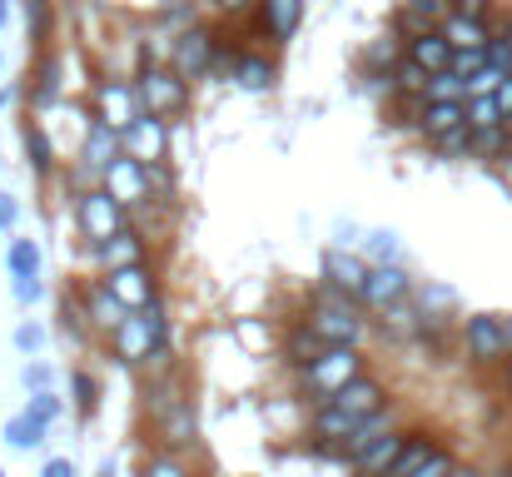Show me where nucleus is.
Masks as SVG:
<instances>
[{
  "mask_svg": "<svg viewBox=\"0 0 512 477\" xmlns=\"http://www.w3.org/2000/svg\"><path fill=\"white\" fill-rule=\"evenodd\" d=\"M214 5H219V10H244L249 0H214Z\"/></svg>",
  "mask_w": 512,
  "mask_h": 477,
  "instance_id": "obj_51",
  "label": "nucleus"
},
{
  "mask_svg": "<svg viewBox=\"0 0 512 477\" xmlns=\"http://www.w3.org/2000/svg\"><path fill=\"white\" fill-rule=\"evenodd\" d=\"M413 477H458V473H453V458H448V453H433Z\"/></svg>",
  "mask_w": 512,
  "mask_h": 477,
  "instance_id": "obj_40",
  "label": "nucleus"
},
{
  "mask_svg": "<svg viewBox=\"0 0 512 477\" xmlns=\"http://www.w3.org/2000/svg\"><path fill=\"white\" fill-rule=\"evenodd\" d=\"M5 20H10V5H5V0H0V25H5Z\"/></svg>",
  "mask_w": 512,
  "mask_h": 477,
  "instance_id": "obj_52",
  "label": "nucleus"
},
{
  "mask_svg": "<svg viewBox=\"0 0 512 477\" xmlns=\"http://www.w3.org/2000/svg\"><path fill=\"white\" fill-rule=\"evenodd\" d=\"M15 214H20V204H15L10 194H0V229H10V224H15Z\"/></svg>",
  "mask_w": 512,
  "mask_h": 477,
  "instance_id": "obj_47",
  "label": "nucleus"
},
{
  "mask_svg": "<svg viewBox=\"0 0 512 477\" xmlns=\"http://www.w3.org/2000/svg\"><path fill=\"white\" fill-rule=\"evenodd\" d=\"M353 378H363V373H358V348H329L319 363L304 368V388H309L319 403H334Z\"/></svg>",
  "mask_w": 512,
  "mask_h": 477,
  "instance_id": "obj_3",
  "label": "nucleus"
},
{
  "mask_svg": "<svg viewBox=\"0 0 512 477\" xmlns=\"http://www.w3.org/2000/svg\"><path fill=\"white\" fill-rule=\"evenodd\" d=\"M105 194L125 209V204H145L150 199V179H145V164L130 155H120L105 169Z\"/></svg>",
  "mask_w": 512,
  "mask_h": 477,
  "instance_id": "obj_10",
  "label": "nucleus"
},
{
  "mask_svg": "<svg viewBox=\"0 0 512 477\" xmlns=\"http://www.w3.org/2000/svg\"><path fill=\"white\" fill-rule=\"evenodd\" d=\"M30 418H35L40 428H45V423H55V418H60V398H55L50 388H45V393H35V398H30Z\"/></svg>",
  "mask_w": 512,
  "mask_h": 477,
  "instance_id": "obj_35",
  "label": "nucleus"
},
{
  "mask_svg": "<svg viewBox=\"0 0 512 477\" xmlns=\"http://www.w3.org/2000/svg\"><path fill=\"white\" fill-rule=\"evenodd\" d=\"M324 353H329V343H324L309 323H299V328H294V338H289V358H294L299 368H309V363H319Z\"/></svg>",
  "mask_w": 512,
  "mask_h": 477,
  "instance_id": "obj_24",
  "label": "nucleus"
},
{
  "mask_svg": "<svg viewBox=\"0 0 512 477\" xmlns=\"http://www.w3.org/2000/svg\"><path fill=\"white\" fill-rule=\"evenodd\" d=\"M125 155L140 159L145 169L170 159V120H155V115H140L130 130H125Z\"/></svg>",
  "mask_w": 512,
  "mask_h": 477,
  "instance_id": "obj_7",
  "label": "nucleus"
},
{
  "mask_svg": "<svg viewBox=\"0 0 512 477\" xmlns=\"http://www.w3.org/2000/svg\"><path fill=\"white\" fill-rule=\"evenodd\" d=\"M40 477H75V468H70L65 458H55V463H45V473Z\"/></svg>",
  "mask_w": 512,
  "mask_h": 477,
  "instance_id": "obj_49",
  "label": "nucleus"
},
{
  "mask_svg": "<svg viewBox=\"0 0 512 477\" xmlns=\"http://www.w3.org/2000/svg\"><path fill=\"white\" fill-rule=\"evenodd\" d=\"M503 145H508V135H503V130H493V135H478V150H483V155H503Z\"/></svg>",
  "mask_w": 512,
  "mask_h": 477,
  "instance_id": "obj_45",
  "label": "nucleus"
},
{
  "mask_svg": "<svg viewBox=\"0 0 512 477\" xmlns=\"http://www.w3.org/2000/svg\"><path fill=\"white\" fill-rule=\"evenodd\" d=\"M468 130H473V135H493V130H508V115H503L498 95H473V100H468Z\"/></svg>",
  "mask_w": 512,
  "mask_h": 477,
  "instance_id": "obj_22",
  "label": "nucleus"
},
{
  "mask_svg": "<svg viewBox=\"0 0 512 477\" xmlns=\"http://www.w3.org/2000/svg\"><path fill=\"white\" fill-rule=\"evenodd\" d=\"M493 10V0H453V15H463V20H478L483 25V15Z\"/></svg>",
  "mask_w": 512,
  "mask_h": 477,
  "instance_id": "obj_41",
  "label": "nucleus"
},
{
  "mask_svg": "<svg viewBox=\"0 0 512 477\" xmlns=\"http://www.w3.org/2000/svg\"><path fill=\"white\" fill-rule=\"evenodd\" d=\"M60 95V75H55V65H45L40 70V85H35V105H50Z\"/></svg>",
  "mask_w": 512,
  "mask_h": 477,
  "instance_id": "obj_37",
  "label": "nucleus"
},
{
  "mask_svg": "<svg viewBox=\"0 0 512 477\" xmlns=\"http://www.w3.org/2000/svg\"><path fill=\"white\" fill-rule=\"evenodd\" d=\"M45 383H50V368H45V363H30V368H25V388L45 393Z\"/></svg>",
  "mask_w": 512,
  "mask_h": 477,
  "instance_id": "obj_44",
  "label": "nucleus"
},
{
  "mask_svg": "<svg viewBox=\"0 0 512 477\" xmlns=\"http://www.w3.org/2000/svg\"><path fill=\"white\" fill-rule=\"evenodd\" d=\"M418 130L438 145V140H448V135H458V130H468V100H448V105H423V120H418Z\"/></svg>",
  "mask_w": 512,
  "mask_h": 477,
  "instance_id": "obj_17",
  "label": "nucleus"
},
{
  "mask_svg": "<svg viewBox=\"0 0 512 477\" xmlns=\"http://www.w3.org/2000/svg\"><path fill=\"white\" fill-rule=\"evenodd\" d=\"M40 343H45V328H40V323H20V328H15V348H20V353H35Z\"/></svg>",
  "mask_w": 512,
  "mask_h": 477,
  "instance_id": "obj_38",
  "label": "nucleus"
},
{
  "mask_svg": "<svg viewBox=\"0 0 512 477\" xmlns=\"http://www.w3.org/2000/svg\"><path fill=\"white\" fill-rule=\"evenodd\" d=\"M135 90H140L145 115H155V120H170V115H179L189 105V80L179 70H140Z\"/></svg>",
  "mask_w": 512,
  "mask_h": 477,
  "instance_id": "obj_4",
  "label": "nucleus"
},
{
  "mask_svg": "<svg viewBox=\"0 0 512 477\" xmlns=\"http://www.w3.org/2000/svg\"><path fill=\"white\" fill-rule=\"evenodd\" d=\"M140 115H145L140 90H130L125 80H100V85H95V120H100V125H110L115 135H125Z\"/></svg>",
  "mask_w": 512,
  "mask_h": 477,
  "instance_id": "obj_5",
  "label": "nucleus"
},
{
  "mask_svg": "<svg viewBox=\"0 0 512 477\" xmlns=\"http://www.w3.org/2000/svg\"><path fill=\"white\" fill-rule=\"evenodd\" d=\"M324 408L348 413V418H378V413H383V388H378L373 378H353L339 398H334V403H324Z\"/></svg>",
  "mask_w": 512,
  "mask_h": 477,
  "instance_id": "obj_14",
  "label": "nucleus"
},
{
  "mask_svg": "<svg viewBox=\"0 0 512 477\" xmlns=\"http://www.w3.org/2000/svg\"><path fill=\"white\" fill-rule=\"evenodd\" d=\"M15 299H20V304L40 299V279H15Z\"/></svg>",
  "mask_w": 512,
  "mask_h": 477,
  "instance_id": "obj_46",
  "label": "nucleus"
},
{
  "mask_svg": "<svg viewBox=\"0 0 512 477\" xmlns=\"http://www.w3.org/2000/svg\"><path fill=\"white\" fill-rule=\"evenodd\" d=\"M503 333H508V348H512V318H503Z\"/></svg>",
  "mask_w": 512,
  "mask_h": 477,
  "instance_id": "obj_53",
  "label": "nucleus"
},
{
  "mask_svg": "<svg viewBox=\"0 0 512 477\" xmlns=\"http://www.w3.org/2000/svg\"><path fill=\"white\" fill-rule=\"evenodd\" d=\"M393 80H398V90H428V80H433V75H423V70L413 65V60H403Z\"/></svg>",
  "mask_w": 512,
  "mask_h": 477,
  "instance_id": "obj_36",
  "label": "nucleus"
},
{
  "mask_svg": "<svg viewBox=\"0 0 512 477\" xmlns=\"http://www.w3.org/2000/svg\"><path fill=\"white\" fill-rule=\"evenodd\" d=\"M438 15L448 20V0H408V20H413V25L428 30V20H438Z\"/></svg>",
  "mask_w": 512,
  "mask_h": 477,
  "instance_id": "obj_34",
  "label": "nucleus"
},
{
  "mask_svg": "<svg viewBox=\"0 0 512 477\" xmlns=\"http://www.w3.org/2000/svg\"><path fill=\"white\" fill-rule=\"evenodd\" d=\"M5 264H10V279H40V249L30 239H10Z\"/></svg>",
  "mask_w": 512,
  "mask_h": 477,
  "instance_id": "obj_25",
  "label": "nucleus"
},
{
  "mask_svg": "<svg viewBox=\"0 0 512 477\" xmlns=\"http://www.w3.org/2000/svg\"><path fill=\"white\" fill-rule=\"evenodd\" d=\"M25 150H30V164H35V174H50V164H55V150H50V140L30 125L25 130Z\"/></svg>",
  "mask_w": 512,
  "mask_h": 477,
  "instance_id": "obj_31",
  "label": "nucleus"
},
{
  "mask_svg": "<svg viewBox=\"0 0 512 477\" xmlns=\"http://www.w3.org/2000/svg\"><path fill=\"white\" fill-rule=\"evenodd\" d=\"M368 269H373V264H363L358 254L329 249V254H324V289H334V294L358 304V294H363V284H368Z\"/></svg>",
  "mask_w": 512,
  "mask_h": 477,
  "instance_id": "obj_9",
  "label": "nucleus"
},
{
  "mask_svg": "<svg viewBox=\"0 0 512 477\" xmlns=\"http://www.w3.org/2000/svg\"><path fill=\"white\" fill-rule=\"evenodd\" d=\"M234 80H239L244 90H269V85H274V65H269L264 55H249V50H244V55L234 60Z\"/></svg>",
  "mask_w": 512,
  "mask_h": 477,
  "instance_id": "obj_23",
  "label": "nucleus"
},
{
  "mask_svg": "<svg viewBox=\"0 0 512 477\" xmlns=\"http://www.w3.org/2000/svg\"><path fill=\"white\" fill-rule=\"evenodd\" d=\"M259 15H264V30L274 40H289L299 30V15H304V0H259Z\"/></svg>",
  "mask_w": 512,
  "mask_h": 477,
  "instance_id": "obj_19",
  "label": "nucleus"
},
{
  "mask_svg": "<svg viewBox=\"0 0 512 477\" xmlns=\"http://www.w3.org/2000/svg\"><path fill=\"white\" fill-rule=\"evenodd\" d=\"M453 309H458V294L448 284H423L418 289V314L423 318H448Z\"/></svg>",
  "mask_w": 512,
  "mask_h": 477,
  "instance_id": "obj_26",
  "label": "nucleus"
},
{
  "mask_svg": "<svg viewBox=\"0 0 512 477\" xmlns=\"http://www.w3.org/2000/svg\"><path fill=\"white\" fill-rule=\"evenodd\" d=\"M75 403H80V413H95V383L85 373H75Z\"/></svg>",
  "mask_w": 512,
  "mask_h": 477,
  "instance_id": "obj_42",
  "label": "nucleus"
},
{
  "mask_svg": "<svg viewBox=\"0 0 512 477\" xmlns=\"http://www.w3.org/2000/svg\"><path fill=\"white\" fill-rule=\"evenodd\" d=\"M120 155H125V135H115L110 125L90 120V135H85V164H100V169H110V164H115Z\"/></svg>",
  "mask_w": 512,
  "mask_h": 477,
  "instance_id": "obj_18",
  "label": "nucleus"
},
{
  "mask_svg": "<svg viewBox=\"0 0 512 477\" xmlns=\"http://www.w3.org/2000/svg\"><path fill=\"white\" fill-rule=\"evenodd\" d=\"M90 309H95V323H100V328H110V333L130 318V309H125L110 289H95V294H90Z\"/></svg>",
  "mask_w": 512,
  "mask_h": 477,
  "instance_id": "obj_27",
  "label": "nucleus"
},
{
  "mask_svg": "<svg viewBox=\"0 0 512 477\" xmlns=\"http://www.w3.org/2000/svg\"><path fill=\"white\" fill-rule=\"evenodd\" d=\"M488 70V50H463V55H453V75L468 85V80H478Z\"/></svg>",
  "mask_w": 512,
  "mask_h": 477,
  "instance_id": "obj_32",
  "label": "nucleus"
},
{
  "mask_svg": "<svg viewBox=\"0 0 512 477\" xmlns=\"http://www.w3.org/2000/svg\"><path fill=\"white\" fill-rule=\"evenodd\" d=\"M403 448H408V438H403V433H383L378 443H368V448L353 458V468H358L363 477H388L393 468H398Z\"/></svg>",
  "mask_w": 512,
  "mask_h": 477,
  "instance_id": "obj_16",
  "label": "nucleus"
},
{
  "mask_svg": "<svg viewBox=\"0 0 512 477\" xmlns=\"http://www.w3.org/2000/svg\"><path fill=\"white\" fill-rule=\"evenodd\" d=\"M498 105H503V115L512 120V75L503 80V90H498Z\"/></svg>",
  "mask_w": 512,
  "mask_h": 477,
  "instance_id": "obj_50",
  "label": "nucleus"
},
{
  "mask_svg": "<svg viewBox=\"0 0 512 477\" xmlns=\"http://www.w3.org/2000/svg\"><path fill=\"white\" fill-rule=\"evenodd\" d=\"M433 453H438V448H433L428 438H413V443L403 448V458H398V468H393V473H388V477H413V473H418V468H423V463H428V458H433Z\"/></svg>",
  "mask_w": 512,
  "mask_h": 477,
  "instance_id": "obj_29",
  "label": "nucleus"
},
{
  "mask_svg": "<svg viewBox=\"0 0 512 477\" xmlns=\"http://www.w3.org/2000/svg\"><path fill=\"white\" fill-rule=\"evenodd\" d=\"M25 10H30V40L45 45V35H50V0H25Z\"/></svg>",
  "mask_w": 512,
  "mask_h": 477,
  "instance_id": "obj_33",
  "label": "nucleus"
},
{
  "mask_svg": "<svg viewBox=\"0 0 512 477\" xmlns=\"http://www.w3.org/2000/svg\"><path fill=\"white\" fill-rule=\"evenodd\" d=\"M145 477H184V468L179 463H170V458H160V463H150V473Z\"/></svg>",
  "mask_w": 512,
  "mask_h": 477,
  "instance_id": "obj_48",
  "label": "nucleus"
},
{
  "mask_svg": "<svg viewBox=\"0 0 512 477\" xmlns=\"http://www.w3.org/2000/svg\"><path fill=\"white\" fill-rule=\"evenodd\" d=\"M423 95H428V105H448V100H463V95H468V85L448 70V75H433Z\"/></svg>",
  "mask_w": 512,
  "mask_h": 477,
  "instance_id": "obj_28",
  "label": "nucleus"
},
{
  "mask_svg": "<svg viewBox=\"0 0 512 477\" xmlns=\"http://www.w3.org/2000/svg\"><path fill=\"white\" fill-rule=\"evenodd\" d=\"M473 140H478L473 130H458V135H448V140H438V150H443V155H458V150H468Z\"/></svg>",
  "mask_w": 512,
  "mask_h": 477,
  "instance_id": "obj_43",
  "label": "nucleus"
},
{
  "mask_svg": "<svg viewBox=\"0 0 512 477\" xmlns=\"http://www.w3.org/2000/svg\"><path fill=\"white\" fill-rule=\"evenodd\" d=\"M503 40H508V45H512V15H508V30H503Z\"/></svg>",
  "mask_w": 512,
  "mask_h": 477,
  "instance_id": "obj_54",
  "label": "nucleus"
},
{
  "mask_svg": "<svg viewBox=\"0 0 512 477\" xmlns=\"http://www.w3.org/2000/svg\"><path fill=\"white\" fill-rule=\"evenodd\" d=\"M105 289H110L130 314H145V309H155V304H160V289H155V279H150V269H145V264H135V269H115V274L105 279Z\"/></svg>",
  "mask_w": 512,
  "mask_h": 477,
  "instance_id": "obj_8",
  "label": "nucleus"
},
{
  "mask_svg": "<svg viewBox=\"0 0 512 477\" xmlns=\"http://www.w3.org/2000/svg\"><path fill=\"white\" fill-rule=\"evenodd\" d=\"M329 348H358V338H363V318H358V304L353 299H343L334 289H324L319 299H314V309L304 318Z\"/></svg>",
  "mask_w": 512,
  "mask_h": 477,
  "instance_id": "obj_1",
  "label": "nucleus"
},
{
  "mask_svg": "<svg viewBox=\"0 0 512 477\" xmlns=\"http://www.w3.org/2000/svg\"><path fill=\"white\" fill-rule=\"evenodd\" d=\"M508 383H512V363H508Z\"/></svg>",
  "mask_w": 512,
  "mask_h": 477,
  "instance_id": "obj_55",
  "label": "nucleus"
},
{
  "mask_svg": "<svg viewBox=\"0 0 512 477\" xmlns=\"http://www.w3.org/2000/svg\"><path fill=\"white\" fill-rule=\"evenodd\" d=\"M214 65V40L204 35V30H184L179 40H174V70L184 75V80H194V75H204Z\"/></svg>",
  "mask_w": 512,
  "mask_h": 477,
  "instance_id": "obj_15",
  "label": "nucleus"
},
{
  "mask_svg": "<svg viewBox=\"0 0 512 477\" xmlns=\"http://www.w3.org/2000/svg\"><path fill=\"white\" fill-rule=\"evenodd\" d=\"M40 433H45V428H40L30 413H25V418H15V423H5V443H15V448H35V443H40Z\"/></svg>",
  "mask_w": 512,
  "mask_h": 477,
  "instance_id": "obj_30",
  "label": "nucleus"
},
{
  "mask_svg": "<svg viewBox=\"0 0 512 477\" xmlns=\"http://www.w3.org/2000/svg\"><path fill=\"white\" fill-rule=\"evenodd\" d=\"M373 239V254L383 259V264H398V239L388 234V229H378V234H368Z\"/></svg>",
  "mask_w": 512,
  "mask_h": 477,
  "instance_id": "obj_39",
  "label": "nucleus"
},
{
  "mask_svg": "<svg viewBox=\"0 0 512 477\" xmlns=\"http://www.w3.org/2000/svg\"><path fill=\"white\" fill-rule=\"evenodd\" d=\"M463 338H468V358L473 363H498L503 353H512L508 333H503V318H493V314H473Z\"/></svg>",
  "mask_w": 512,
  "mask_h": 477,
  "instance_id": "obj_12",
  "label": "nucleus"
},
{
  "mask_svg": "<svg viewBox=\"0 0 512 477\" xmlns=\"http://www.w3.org/2000/svg\"><path fill=\"white\" fill-rule=\"evenodd\" d=\"M115 353H120V363H145V358H155V353H165V343H170V328H165V304H155V309H145V314H130L115 333Z\"/></svg>",
  "mask_w": 512,
  "mask_h": 477,
  "instance_id": "obj_2",
  "label": "nucleus"
},
{
  "mask_svg": "<svg viewBox=\"0 0 512 477\" xmlns=\"http://www.w3.org/2000/svg\"><path fill=\"white\" fill-rule=\"evenodd\" d=\"M408 289H413V279H408L398 264H373V269H368V284H363V294H358V304H368V309H393Z\"/></svg>",
  "mask_w": 512,
  "mask_h": 477,
  "instance_id": "obj_11",
  "label": "nucleus"
},
{
  "mask_svg": "<svg viewBox=\"0 0 512 477\" xmlns=\"http://www.w3.org/2000/svg\"><path fill=\"white\" fill-rule=\"evenodd\" d=\"M443 35H448V45L463 55V50H488L493 45V35L478 25V20H463V15H448L443 20Z\"/></svg>",
  "mask_w": 512,
  "mask_h": 477,
  "instance_id": "obj_21",
  "label": "nucleus"
},
{
  "mask_svg": "<svg viewBox=\"0 0 512 477\" xmlns=\"http://www.w3.org/2000/svg\"><path fill=\"white\" fill-rule=\"evenodd\" d=\"M453 45H448V35L443 30H418L413 40H408V55L403 60H413L423 75H448L453 70Z\"/></svg>",
  "mask_w": 512,
  "mask_h": 477,
  "instance_id": "obj_13",
  "label": "nucleus"
},
{
  "mask_svg": "<svg viewBox=\"0 0 512 477\" xmlns=\"http://www.w3.org/2000/svg\"><path fill=\"white\" fill-rule=\"evenodd\" d=\"M95 259H100V264H105V269H110V274H115V269H135V264H140V259H145V239H140V234H130V229H125V234H120V239H110V244H105V249H95Z\"/></svg>",
  "mask_w": 512,
  "mask_h": 477,
  "instance_id": "obj_20",
  "label": "nucleus"
},
{
  "mask_svg": "<svg viewBox=\"0 0 512 477\" xmlns=\"http://www.w3.org/2000/svg\"><path fill=\"white\" fill-rule=\"evenodd\" d=\"M75 214H80V229H85V239H90L95 249H105L110 239H120V234H125V224H120V204H115L105 189L80 194Z\"/></svg>",
  "mask_w": 512,
  "mask_h": 477,
  "instance_id": "obj_6",
  "label": "nucleus"
}]
</instances>
